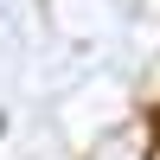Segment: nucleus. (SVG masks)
Wrapping results in <instances>:
<instances>
[{
	"mask_svg": "<svg viewBox=\"0 0 160 160\" xmlns=\"http://www.w3.org/2000/svg\"><path fill=\"white\" fill-rule=\"evenodd\" d=\"M148 160H160V109H154V141H148Z\"/></svg>",
	"mask_w": 160,
	"mask_h": 160,
	"instance_id": "f257e3e1",
	"label": "nucleus"
}]
</instances>
